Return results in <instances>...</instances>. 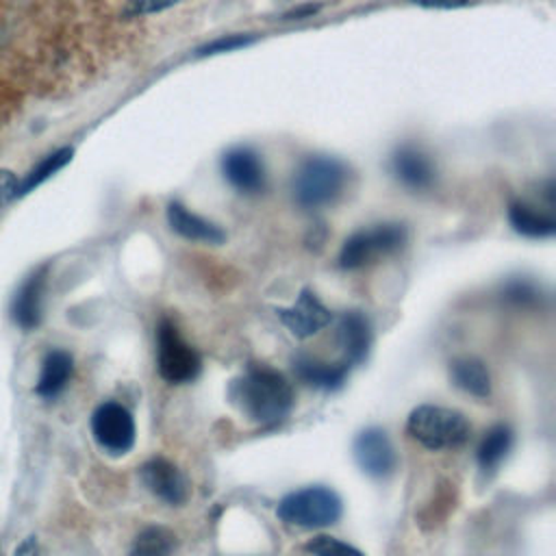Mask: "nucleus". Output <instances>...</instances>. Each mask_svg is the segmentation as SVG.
Wrapping results in <instances>:
<instances>
[{
	"label": "nucleus",
	"mask_w": 556,
	"mask_h": 556,
	"mask_svg": "<svg viewBox=\"0 0 556 556\" xmlns=\"http://www.w3.org/2000/svg\"><path fill=\"white\" fill-rule=\"evenodd\" d=\"M156 367L161 378L172 384L191 382L202 367L200 354L180 337L169 319H161L156 328Z\"/></svg>",
	"instance_id": "nucleus-6"
},
{
	"label": "nucleus",
	"mask_w": 556,
	"mask_h": 556,
	"mask_svg": "<svg viewBox=\"0 0 556 556\" xmlns=\"http://www.w3.org/2000/svg\"><path fill=\"white\" fill-rule=\"evenodd\" d=\"M252 37H243V35H228V37H222V39H215L213 43L204 46L200 50V54H215V52H228V50H235V48H241L245 43H250Z\"/></svg>",
	"instance_id": "nucleus-25"
},
{
	"label": "nucleus",
	"mask_w": 556,
	"mask_h": 556,
	"mask_svg": "<svg viewBox=\"0 0 556 556\" xmlns=\"http://www.w3.org/2000/svg\"><path fill=\"white\" fill-rule=\"evenodd\" d=\"M348 185V167L332 156H311L293 178V198L302 208L332 204Z\"/></svg>",
	"instance_id": "nucleus-3"
},
{
	"label": "nucleus",
	"mask_w": 556,
	"mask_h": 556,
	"mask_svg": "<svg viewBox=\"0 0 556 556\" xmlns=\"http://www.w3.org/2000/svg\"><path fill=\"white\" fill-rule=\"evenodd\" d=\"M139 476H141V482L148 486V491L169 506H180L189 497L187 478L180 473V469L174 463L165 458L148 460L141 467Z\"/></svg>",
	"instance_id": "nucleus-11"
},
{
	"label": "nucleus",
	"mask_w": 556,
	"mask_h": 556,
	"mask_svg": "<svg viewBox=\"0 0 556 556\" xmlns=\"http://www.w3.org/2000/svg\"><path fill=\"white\" fill-rule=\"evenodd\" d=\"M339 345L345 354V363H363L369 354L371 345V326L365 313L361 311H345L339 319L337 328Z\"/></svg>",
	"instance_id": "nucleus-14"
},
{
	"label": "nucleus",
	"mask_w": 556,
	"mask_h": 556,
	"mask_svg": "<svg viewBox=\"0 0 556 556\" xmlns=\"http://www.w3.org/2000/svg\"><path fill=\"white\" fill-rule=\"evenodd\" d=\"M17 185H20V180L15 178L13 172L0 169V204L17 195Z\"/></svg>",
	"instance_id": "nucleus-27"
},
{
	"label": "nucleus",
	"mask_w": 556,
	"mask_h": 556,
	"mask_svg": "<svg viewBox=\"0 0 556 556\" xmlns=\"http://www.w3.org/2000/svg\"><path fill=\"white\" fill-rule=\"evenodd\" d=\"M536 289L530 285V282H521V280H515L506 287V298L517 302V304H530V302H536Z\"/></svg>",
	"instance_id": "nucleus-26"
},
{
	"label": "nucleus",
	"mask_w": 556,
	"mask_h": 556,
	"mask_svg": "<svg viewBox=\"0 0 556 556\" xmlns=\"http://www.w3.org/2000/svg\"><path fill=\"white\" fill-rule=\"evenodd\" d=\"M306 552H311L313 556H363L361 549H356L354 545H348L334 536L328 534H317L313 536L306 545Z\"/></svg>",
	"instance_id": "nucleus-23"
},
{
	"label": "nucleus",
	"mask_w": 556,
	"mask_h": 556,
	"mask_svg": "<svg viewBox=\"0 0 556 556\" xmlns=\"http://www.w3.org/2000/svg\"><path fill=\"white\" fill-rule=\"evenodd\" d=\"M317 9L319 7H302V9H295V11H291V13H287V17H306V15H313V13H317Z\"/></svg>",
	"instance_id": "nucleus-30"
},
{
	"label": "nucleus",
	"mask_w": 556,
	"mask_h": 556,
	"mask_svg": "<svg viewBox=\"0 0 556 556\" xmlns=\"http://www.w3.org/2000/svg\"><path fill=\"white\" fill-rule=\"evenodd\" d=\"M91 432L98 445L111 454H126L135 445V419L117 402H104L93 410Z\"/></svg>",
	"instance_id": "nucleus-7"
},
{
	"label": "nucleus",
	"mask_w": 556,
	"mask_h": 556,
	"mask_svg": "<svg viewBox=\"0 0 556 556\" xmlns=\"http://www.w3.org/2000/svg\"><path fill=\"white\" fill-rule=\"evenodd\" d=\"M228 393L241 413L261 426L280 424L293 406L291 382L263 363H252L241 378L232 380Z\"/></svg>",
	"instance_id": "nucleus-1"
},
{
	"label": "nucleus",
	"mask_w": 556,
	"mask_h": 556,
	"mask_svg": "<svg viewBox=\"0 0 556 556\" xmlns=\"http://www.w3.org/2000/svg\"><path fill=\"white\" fill-rule=\"evenodd\" d=\"M348 369H350V365L345 361L343 363H324V361H317L311 356H298L293 361L295 376L302 382H306L315 389H324V391L339 389L345 382Z\"/></svg>",
	"instance_id": "nucleus-16"
},
{
	"label": "nucleus",
	"mask_w": 556,
	"mask_h": 556,
	"mask_svg": "<svg viewBox=\"0 0 556 556\" xmlns=\"http://www.w3.org/2000/svg\"><path fill=\"white\" fill-rule=\"evenodd\" d=\"M276 315L298 339H308L332 321V313L319 302V298L311 289H302L295 304L287 308H276Z\"/></svg>",
	"instance_id": "nucleus-8"
},
{
	"label": "nucleus",
	"mask_w": 556,
	"mask_h": 556,
	"mask_svg": "<svg viewBox=\"0 0 556 556\" xmlns=\"http://www.w3.org/2000/svg\"><path fill=\"white\" fill-rule=\"evenodd\" d=\"M413 2L428 7V9H456V7L467 4L469 0H413Z\"/></svg>",
	"instance_id": "nucleus-28"
},
{
	"label": "nucleus",
	"mask_w": 556,
	"mask_h": 556,
	"mask_svg": "<svg viewBox=\"0 0 556 556\" xmlns=\"http://www.w3.org/2000/svg\"><path fill=\"white\" fill-rule=\"evenodd\" d=\"M278 517L300 528H326L341 517V497L321 484L306 486L280 500Z\"/></svg>",
	"instance_id": "nucleus-4"
},
{
	"label": "nucleus",
	"mask_w": 556,
	"mask_h": 556,
	"mask_svg": "<svg viewBox=\"0 0 556 556\" xmlns=\"http://www.w3.org/2000/svg\"><path fill=\"white\" fill-rule=\"evenodd\" d=\"M404 243L406 228L402 224H378L345 239L339 252V265L343 269H358L376 263L380 256L397 252Z\"/></svg>",
	"instance_id": "nucleus-5"
},
{
	"label": "nucleus",
	"mask_w": 556,
	"mask_h": 556,
	"mask_svg": "<svg viewBox=\"0 0 556 556\" xmlns=\"http://www.w3.org/2000/svg\"><path fill=\"white\" fill-rule=\"evenodd\" d=\"M391 172L404 187L415 189V191L430 189L437 178L432 161L419 148H413V146H402L393 154Z\"/></svg>",
	"instance_id": "nucleus-13"
},
{
	"label": "nucleus",
	"mask_w": 556,
	"mask_h": 556,
	"mask_svg": "<svg viewBox=\"0 0 556 556\" xmlns=\"http://www.w3.org/2000/svg\"><path fill=\"white\" fill-rule=\"evenodd\" d=\"M176 536L163 526H150L141 530L130 547V556H172Z\"/></svg>",
	"instance_id": "nucleus-21"
},
{
	"label": "nucleus",
	"mask_w": 556,
	"mask_h": 556,
	"mask_svg": "<svg viewBox=\"0 0 556 556\" xmlns=\"http://www.w3.org/2000/svg\"><path fill=\"white\" fill-rule=\"evenodd\" d=\"M406 430L417 443L434 452L463 447L471 434V426L463 413L432 404L413 408Z\"/></svg>",
	"instance_id": "nucleus-2"
},
{
	"label": "nucleus",
	"mask_w": 556,
	"mask_h": 556,
	"mask_svg": "<svg viewBox=\"0 0 556 556\" xmlns=\"http://www.w3.org/2000/svg\"><path fill=\"white\" fill-rule=\"evenodd\" d=\"M180 0H130L126 7V15H148V13H159L163 9H169L178 4Z\"/></svg>",
	"instance_id": "nucleus-24"
},
{
	"label": "nucleus",
	"mask_w": 556,
	"mask_h": 556,
	"mask_svg": "<svg viewBox=\"0 0 556 556\" xmlns=\"http://www.w3.org/2000/svg\"><path fill=\"white\" fill-rule=\"evenodd\" d=\"M508 219L519 235L530 237V239H545L556 232L554 217L543 211H536L534 206H530L526 202H510Z\"/></svg>",
	"instance_id": "nucleus-18"
},
{
	"label": "nucleus",
	"mask_w": 556,
	"mask_h": 556,
	"mask_svg": "<svg viewBox=\"0 0 556 556\" xmlns=\"http://www.w3.org/2000/svg\"><path fill=\"white\" fill-rule=\"evenodd\" d=\"M13 556H39V545H37V539L35 536H28L24 539L17 547H15V554Z\"/></svg>",
	"instance_id": "nucleus-29"
},
{
	"label": "nucleus",
	"mask_w": 556,
	"mask_h": 556,
	"mask_svg": "<svg viewBox=\"0 0 556 556\" xmlns=\"http://www.w3.org/2000/svg\"><path fill=\"white\" fill-rule=\"evenodd\" d=\"M450 374L456 387L476 397H486L491 393L489 371L478 358H456L450 367Z\"/></svg>",
	"instance_id": "nucleus-19"
},
{
	"label": "nucleus",
	"mask_w": 556,
	"mask_h": 556,
	"mask_svg": "<svg viewBox=\"0 0 556 556\" xmlns=\"http://www.w3.org/2000/svg\"><path fill=\"white\" fill-rule=\"evenodd\" d=\"M224 178L245 195L261 193L265 189V167L261 156L250 148H232L222 156Z\"/></svg>",
	"instance_id": "nucleus-10"
},
{
	"label": "nucleus",
	"mask_w": 556,
	"mask_h": 556,
	"mask_svg": "<svg viewBox=\"0 0 556 556\" xmlns=\"http://www.w3.org/2000/svg\"><path fill=\"white\" fill-rule=\"evenodd\" d=\"M72 154H74L72 148H61V150L48 154L43 161H39V163L26 174V178L17 185V195L28 193L33 187H37L39 182H43L46 178H50L54 172H59V169L72 159Z\"/></svg>",
	"instance_id": "nucleus-22"
},
{
	"label": "nucleus",
	"mask_w": 556,
	"mask_h": 556,
	"mask_svg": "<svg viewBox=\"0 0 556 556\" xmlns=\"http://www.w3.org/2000/svg\"><path fill=\"white\" fill-rule=\"evenodd\" d=\"M354 458L371 478H384L395 469V452L382 428H365L354 439Z\"/></svg>",
	"instance_id": "nucleus-9"
},
{
	"label": "nucleus",
	"mask_w": 556,
	"mask_h": 556,
	"mask_svg": "<svg viewBox=\"0 0 556 556\" xmlns=\"http://www.w3.org/2000/svg\"><path fill=\"white\" fill-rule=\"evenodd\" d=\"M43 295H46V269L39 267L20 285L11 304V317L24 330L39 326L43 315Z\"/></svg>",
	"instance_id": "nucleus-12"
},
{
	"label": "nucleus",
	"mask_w": 556,
	"mask_h": 556,
	"mask_svg": "<svg viewBox=\"0 0 556 556\" xmlns=\"http://www.w3.org/2000/svg\"><path fill=\"white\" fill-rule=\"evenodd\" d=\"M167 222H169L174 232H178L180 237H185L189 241H202V243L219 245L226 239V235L219 226H215L213 222L191 213L180 202H169L167 204Z\"/></svg>",
	"instance_id": "nucleus-15"
},
{
	"label": "nucleus",
	"mask_w": 556,
	"mask_h": 556,
	"mask_svg": "<svg viewBox=\"0 0 556 556\" xmlns=\"http://www.w3.org/2000/svg\"><path fill=\"white\" fill-rule=\"evenodd\" d=\"M510 445H513V432H510V428L504 426V424L493 426V428L484 434V439L480 441V445H478V463H480V467H482L484 471H493V469L506 458Z\"/></svg>",
	"instance_id": "nucleus-20"
},
{
	"label": "nucleus",
	"mask_w": 556,
	"mask_h": 556,
	"mask_svg": "<svg viewBox=\"0 0 556 556\" xmlns=\"http://www.w3.org/2000/svg\"><path fill=\"white\" fill-rule=\"evenodd\" d=\"M74 371V361L65 350H50L41 363L39 380H37V393L46 400L56 397L65 384L70 382Z\"/></svg>",
	"instance_id": "nucleus-17"
}]
</instances>
